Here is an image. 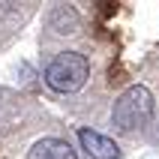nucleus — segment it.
Returning <instances> with one entry per match:
<instances>
[{
  "label": "nucleus",
  "mask_w": 159,
  "mask_h": 159,
  "mask_svg": "<svg viewBox=\"0 0 159 159\" xmlns=\"http://www.w3.org/2000/svg\"><path fill=\"white\" fill-rule=\"evenodd\" d=\"M153 108H156L153 93L144 84H132V87H126L117 96L114 111H111V123L120 132H135V129H141V126L150 123Z\"/></svg>",
  "instance_id": "f257e3e1"
},
{
  "label": "nucleus",
  "mask_w": 159,
  "mask_h": 159,
  "mask_svg": "<svg viewBox=\"0 0 159 159\" xmlns=\"http://www.w3.org/2000/svg\"><path fill=\"white\" fill-rule=\"evenodd\" d=\"M90 75V60L81 51H57L45 66V84L57 93H75Z\"/></svg>",
  "instance_id": "f03ea898"
},
{
  "label": "nucleus",
  "mask_w": 159,
  "mask_h": 159,
  "mask_svg": "<svg viewBox=\"0 0 159 159\" xmlns=\"http://www.w3.org/2000/svg\"><path fill=\"white\" fill-rule=\"evenodd\" d=\"M78 141H81V147L87 150L90 159H120V147H117L111 138L93 132V129H78Z\"/></svg>",
  "instance_id": "7ed1b4c3"
},
{
  "label": "nucleus",
  "mask_w": 159,
  "mask_h": 159,
  "mask_svg": "<svg viewBox=\"0 0 159 159\" xmlns=\"http://www.w3.org/2000/svg\"><path fill=\"white\" fill-rule=\"evenodd\" d=\"M27 159H78V153L72 150V144L66 141V138L48 135V138H39V141L30 147Z\"/></svg>",
  "instance_id": "20e7f679"
},
{
  "label": "nucleus",
  "mask_w": 159,
  "mask_h": 159,
  "mask_svg": "<svg viewBox=\"0 0 159 159\" xmlns=\"http://www.w3.org/2000/svg\"><path fill=\"white\" fill-rule=\"evenodd\" d=\"M48 27L54 33H75L78 30V12L72 6H54L48 12Z\"/></svg>",
  "instance_id": "39448f33"
}]
</instances>
